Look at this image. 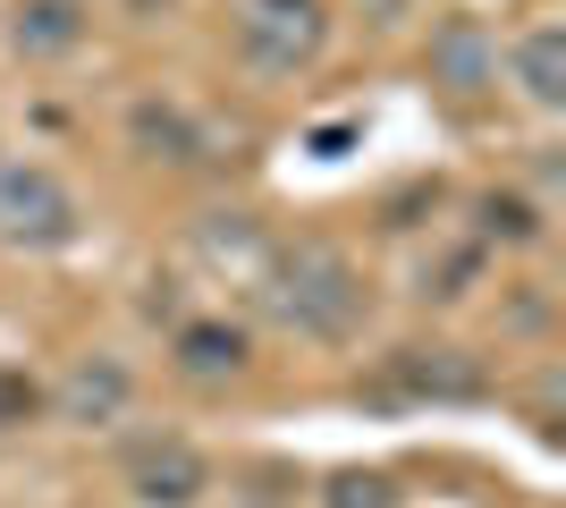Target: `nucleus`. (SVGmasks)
I'll use <instances>...</instances> for the list:
<instances>
[{
	"label": "nucleus",
	"mask_w": 566,
	"mask_h": 508,
	"mask_svg": "<svg viewBox=\"0 0 566 508\" xmlns=\"http://www.w3.org/2000/svg\"><path fill=\"white\" fill-rule=\"evenodd\" d=\"M127 398H136V382H127V364H118V356H76L51 407L94 433V424H118V415H127Z\"/></svg>",
	"instance_id": "nucleus-5"
},
{
	"label": "nucleus",
	"mask_w": 566,
	"mask_h": 508,
	"mask_svg": "<svg viewBox=\"0 0 566 508\" xmlns=\"http://www.w3.org/2000/svg\"><path fill=\"white\" fill-rule=\"evenodd\" d=\"M178 373H195V382L245 373V331L237 322H178Z\"/></svg>",
	"instance_id": "nucleus-9"
},
{
	"label": "nucleus",
	"mask_w": 566,
	"mask_h": 508,
	"mask_svg": "<svg viewBox=\"0 0 566 508\" xmlns=\"http://www.w3.org/2000/svg\"><path fill=\"white\" fill-rule=\"evenodd\" d=\"M262 305L287 322L296 339H347L364 322V280L347 255L331 246H280L262 271Z\"/></svg>",
	"instance_id": "nucleus-1"
},
{
	"label": "nucleus",
	"mask_w": 566,
	"mask_h": 508,
	"mask_svg": "<svg viewBox=\"0 0 566 508\" xmlns=\"http://www.w3.org/2000/svg\"><path fill=\"white\" fill-rule=\"evenodd\" d=\"M9 43H18L25 60H60V51L85 43V9H76V0H18Z\"/></svg>",
	"instance_id": "nucleus-6"
},
{
	"label": "nucleus",
	"mask_w": 566,
	"mask_h": 508,
	"mask_svg": "<svg viewBox=\"0 0 566 508\" xmlns=\"http://www.w3.org/2000/svg\"><path fill=\"white\" fill-rule=\"evenodd\" d=\"M85 229L76 195L60 187V169L43 162H0V246H25V255H51Z\"/></svg>",
	"instance_id": "nucleus-2"
},
{
	"label": "nucleus",
	"mask_w": 566,
	"mask_h": 508,
	"mask_svg": "<svg viewBox=\"0 0 566 508\" xmlns=\"http://www.w3.org/2000/svg\"><path fill=\"white\" fill-rule=\"evenodd\" d=\"M398 382L440 390V398H473V390H482V382L465 373V364H431V348H406V356H398Z\"/></svg>",
	"instance_id": "nucleus-11"
},
{
	"label": "nucleus",
	"mask_w": 566,
	"mask_h": 508,
	"mask_svg": "<svg viewBox=\"0 0 566 508\" xmlns=\"http://www.w3.org/2000/svg\"><path fill=\"white\" fill-rule=\"evenodd\" d=\"M322 508H398V484H389L380 466H347V475H331Z\"/></svg>",
	"instance_id": "nucleus-10"
},
{
	"label": "nucleus",
	"mask_w": 566,
	"mask_h": 508,
	"mask_svg": "<svg viewBox=\"0 0 566 508\" xmlns=\"http://www.w3.org/2000/svg\"><path fill=\"white\" fill-rule=\"evenodd\" d=\"M431 69L449 76L457 94H482V85H491V69H499V51H491V34H482L473 18H449L440 34H431Z\"/></svg>",
	"instance_id": "nucleus-8"
},
{
	"label": "nucleus",
	"mask_w": 566,
	"mask_h": 508,
	"mask_svg": "<svg viewBox=\"0 0 566 508\" xmlns=\"http://www.w3.org/2000/svg\"><path fill=\"white\" fill-rule=\"evenodd\" d=\"M136 145L169 153V162H195V136H187V120H178V111H153V102L136 111Z\"/></svg>",
	"instance_id": "nucleus-13"
},
{
	"label": "nucleus",
	"mask_w": 566,
	"mask_h": 508,
	"mask_svg": "<svg viewBox=\"0 0 566 508\" xmlns=\"http://www.w3.org/2000/svg\"><path fill=\"white\" fill-rule=\"evenodd\" d=\"M34 407H43V390L25 382L18 364H0V433H18V424H34Z\"/></svg>",
	"instance_id": "nucleus-14"
},
{
	"label": "nucleus",
	"mask_w": 566,
	"mask_h": 508,
	"mask_svg": "<svg viewBox=\"0 0 566 508\" xmlns=\"http://www.w3.org/2000/svg\"><path fill=\"white\" fill-rule=\"evenodd\" d=\"M507 69H516V85H524L533 111H558L566 102V34L558 25H533V34L507 51Z\"/></svg>",
	"instance_id": "nucleus-7"
},
{
	"label": "nucleus",
	"mask_w": 566,
	"mask_h": 508,
	"mask_svg": "<svg viewBox=\"0 0 566 508\" xmlns=\"http://www.w3.org/2000/svg\"><path fill=\"white\" fill-rule=\"evenodd\" d=\"M322 43H331V9H322V0H245V9H237V51H245V69H262V76L313 69Z\"/></svg>",
	"instance_id": "nucleus-3"
},
{
	"label": "nucleus",
	"mask_w": 566,
	"mask_h": 508,
	"mask_svg": "<svg viewBox=\"0 0 566 508\" xmlns=\"http://www.w3.org/2000/svg\"><path fill=\"white\" fill-rule=\"evenodd\" d=\"M127 491L144 508H195L203 500V458H195V440L161 433V440H136L127 449Z\"/></svg>",
	"instance_id": "nucleus-4"
},
{
	"label": "nucleus",
	"mask_w": 566,
	"mask_h": 508,
	"mask_svg": "<svg viewBox=\"0 0 566 508\" xmlns=\"http://www.w3.org/2000/svg\"><path fill=\"white\" fill-rule=\"evenodd\" d=\"M473 212H482V229H491V238H507V246H533V238H542V220H533V204H524V195H482Z\"/></svg>",
	"instance_id": "nucleus-12"
}]
</instances>
